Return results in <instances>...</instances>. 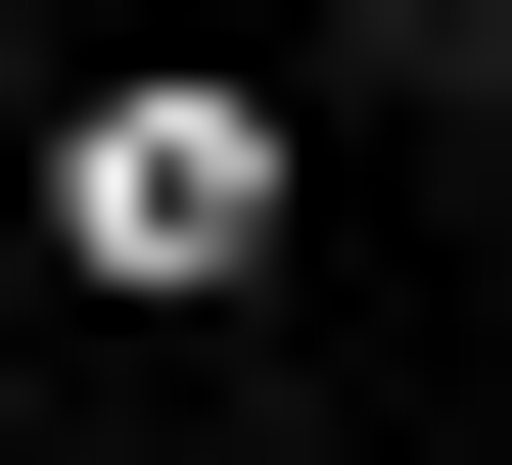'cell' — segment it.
I'll use <instances>...</instances> for the list:
<instances>
[{"label": "cell", "mask_w": 512, "mask_h": 465, "mask_svg": "<svg viewBox=\"0 0 512 465\" xmlns=\"http://www.w3.org/2000/svg\"><path fill=\"white\" fill-rule=\"evenodd\" d=\"M47 279L94 326H233L280 279V93H47Z\"/></svg>", "instance_id": "6da1fadb"}]
</instances>
